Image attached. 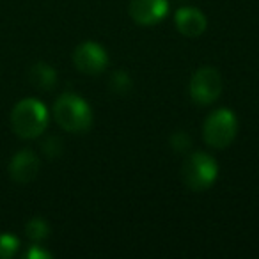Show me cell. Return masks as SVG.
Here are the masks:
<instances>
[{"label":"cell","instance_id":"obj_13","mask_svg":"<svg viewBox=\"0 0 259 259\" xmlns=\"http://www.w3.org/2000/svg\"><path fill=\"white\" fill-rule=\"evenodd\" d=\"M132 85V80H130L128 73L126 71H115L110 78V89L114 93H126Z\"/></svg>","mask_w":259,"mask_h":259},{"label":"cell","instance_id":"obj_4","mask_svg":"<svg viewBox=\"0 0 259 259\" xmlns=\"http://www.w3.org/2000/svg\"><path fill=\"white\" fill-rule=\"evenodd\" d=\"M236 115L227 108H219L211 112L202 126V135L208 146L215 149H224L236 137Z\"/></svg>","mask_w":259,"mask_h":259},{"label":"cell","instance_id":"obj_14","mask_svg":"<svg viewBox=\"0 0 259 259\" xmlns=\"http://www.w3.org/2000/svg\"><path fill=\"white\" fill-rule=\"evenodd\" d=\"M170 144H172V148L176 149V151H185V149H188V146L192 144V139L188 137L185 132H178V134L172 135V139H170Z\"/></svg>","mask_w":259,"mask_h":259},{"label":"cell","instance_id":"obj_10","mask_svg":"<svg viewBox=\"0 0 259 259\" xmlns=\"http://www.w3.org/2000/svg\"><path fill=\"white\" fill-rule=\"evenodd\" d=\"M29 78H30V83L36 85L37 89H41V91H50L52 87L55 85V82H57L55 71L48 64H45V62H37V64L30 69Z\"/></svg>","mask_w":259,"mask_h":259},{"label":"cell","instance_id":"obj_2","mask_svg":"<svg viewBox=\"0 0 259 259\" xmlns=\"http://www.w3.org/2000/svg\"><path fill=\"white\" fill-rule=\"evenodd\" d=\"M54 117L62 130L80 134V132H85L93 122V110L85 100L76 94L66 93L55 101Z\"/></svg>","mask_w":259,"mask_h":259},{"label":"cell","instance_id":"obj_11","mask_svg":"<svg viewBox=\"0 0 259 259\" xmlns=\"http://www.w3.org/2000/svg\"><path fill=\"white\" fill-rule=\"evenodd\" d=\"M25 231H27V236H29L32 241H41V240H45L48 234H50V227H48V224L45 222L43 219L29 220Z\"/></svg>","mask_w":259,"mask_h":259},{"label":"cell","instance_id":"obj_6","mask_svg":"<svg viewBox=\"0 0 259 259\" xmlns=\"http://www.w3.org/2000/svg\"><path fill=\"white\" fill-rule=\"evenodd\" d=\"M73 62L85 75H98L107 68L108 55L101 45L87 41L76 47V50L73 52Z\"/></svg>","mask_w":259,"mask_h":259},{"label":"cell","instance_id":"obj_7","mask_svg":"<svg viewBox=\"0 0 259 259\" xmlns=\"http://www.w3.org/2000/svg\"><path fill=\"white\" fill-rule=\"evenodd\" d=\"M128 11L132 20L139 25H155L167 16L169 2L167 0H132Z\"/></svg>","mask_w":259,"mask_h":259},{"label":"cell","instance_id":"obj_15","mask_svg":"<svg viewBox=\"0 0 259 259\" xmlns=\"http://www.w3.org/2000/svg\"><path fill=\"white\" fill-rule=\"evenodd\" d=\"M25 257H29V259H48V257H52V254L47 250H43L39 245H32L30 250L25 254Z\"/></svg>","mask_w":259,"mask_h":259},{"label":"cell","instance_id":"obj_5","mask_svg":"<svg viewBox=\"0 0 259 259\" xmlns=\"http://www.w3.org/2000/svg\"><path fill=\"white\" fill-rule=\"evenodd\" d=\"M222 91V78L215 68H201L190 80V96L197 105H211Z\"/></svg>","mask_w":259,"mask_h":259},{"label":"cell","instance_id":"obj_1","mask_svg":"<svg viewBox=\"0 0 259 259\" xmlns=\"http://www.w3.org/2000/svg\"><path fill=\"white\" fill-rule=\"evenodd\" d=\"M11 126L22 139H36L48 126V110L36 98L18 101L11 112Z\"/></svg>","mask_w":259,"mask_h":259},{"label":"cell","instance_id":"obj_12","mask_svg":"<svg viewBox=\"0 0 259 259\" xmlns=\"http://www.w3.org/2000/svg\"><path fill=\"white\" fill-rule=\"evenodd\" d=\"M18 247H20V241L16 236L6 233L0 234V259L13 257L16 254V250H18Z\"/></svg>","mask_w":259,"mask_h":259},{"label":"cell","instance_id":"obj_3","mask_svg":"<svg viewBox=\"0 0 259 259\" xmlns=\"http://www.w3.org/2000/svg\"><path fill=\"white\" fill-rule=\"evenodd\" d=\"M217 174H219V165L215 158L202 151L192 153L185 160L183 169H181L185 185L194 192H201L211 187L213 181L217 180Z\"/></svg>","mask_w":259,"mask_h":259},{"label":"cell","instance_id":"obj_9","mask_svg":"<svg viewBox=\"0 0 259 259\" xmlns=\"http://www.w3.org/2000/svg\"><path fill=\"white\" fill-rule=\"evenodd\" d=\"M174 22H176L178 30L187 37L201 36V34L206 30V27H208L206 16L195 8L178 9L176 16H174Z\"/></svg>","mask_w":259,"mask_h":259},{"label":"cell","instance_id":"obj_8","mask_svg":"<svg viewBox=\"0 0 259 259\" xmlns=\"http://www.w3.org/2000/svg\"><path fill=\"white\" fill-rule=\"evenodd\" d=\"M39 170V158L30 149L16 153L9 163V174L16 183H29L37 176Z\"/></svg>","mask_w":259,"mask_h":259},{"label":"cell","instance_id":"obj_16","mask_svg":"<svg viewBox=\"0 0 259 259\" xmlns=\"http://www.w3.org/2000/svg\"><path fill=\"white\" fill-rule=\"evenodd\" d=\"M61 142H59V139H55V137H52V139H48L47 142H45V153H47L48 156H52V149H55V153H61Z\"/></svg>","mask_w":259,"mask_h":259}]
</instances>
